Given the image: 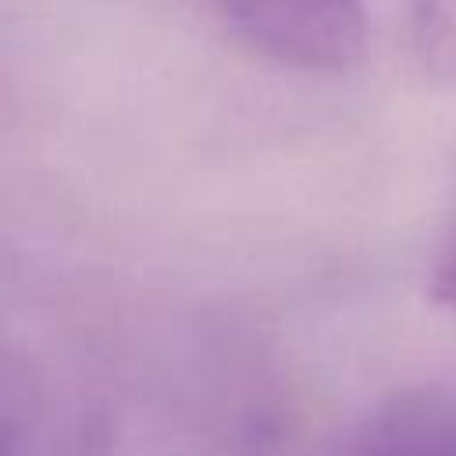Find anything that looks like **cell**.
<instances>
[{"mask_svg":"<svg viewBox=\"0 0 456 456\" xmlns=\"http://www.w3.org/2000/svg\"><path fill=\"white\" fill-rule=\"evenodd\" d=\"M232 32L256 53L303 68L342 71L363 57L360 0H214Z\"/></svg>","mask_w":456,"mask_h":456,"instance_id":"cell-1","label":"cell"},{"mask_svg":"<svg viewBox=\"0 0 456 456\" xmlns=\"http://www.w3.org/2000/svg\"><path fill=\"white\" fill-rule=\"evenodd\" d=\"M413 53L424 75L456 82V0H413Z\"/></svg>","mask_w":456,"mask_h":456,"instance_id":"cell-2","label":"cell"},{"mask_svg":"<svg viewBox=\"0 0 456 456\" xmlns=\"http://www.w3.org/2000/svg\"><path fill=\"white\" fill-rule=\"evenodd\" d=\"M431 299L445 310H456V224L449 228L438 260L431 267Z\"/></svg>","mask_w":456,"mask_h":456,"instance_id":"cell-3","label":"cell"},{"mask_svg":"<svg viewBox=\"0 0 456 456\" xmlns=\"http://www.w3.org/2000/svg\"><path fill=\"white\" fill-rule=\"evenodd\" d=\"M385 456H456V431H431L428 438L399 442Z\"/></svg>","mask_w":456,"mask_h":456,"instance_id":"cell-4","label":"cell"}]
</instances>
